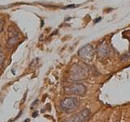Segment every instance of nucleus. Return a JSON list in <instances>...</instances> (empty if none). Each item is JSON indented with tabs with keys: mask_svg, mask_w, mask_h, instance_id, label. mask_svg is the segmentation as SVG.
Listing matches in <instances>:
<instances>
[{
	"mask_svg": "<svg viewBox=\"0 0 130 122\" xmlns=\"http://www.w3.org/2000/svg\"><path fill=\"white\" fill-rule=\"evenodd\" d=\"M89 69L85 64H75L69 72V79L73 81H81L87 78L89 76Z\"/></svg>",
	"mask_w": 130,
	"mask_h": 122,
	"instance_id": "nucleus-1",
	"label": "nucleus"
},
{
	"mask_svg": "<svg viewBox=\"0 0 130 122\" xmlns=\"http://www.w3.org/2000/svg\"><path fill=\"white\" fill-rule=\"evenodd\" d=\"M4 25H5V20L4 19H0V33L3 31Z\"/></svg>",
	"mask_w": 130,
	"mask_h": 122,
	"instance_id": "nucleus-9",
	"label": "nucleus"
},
{
	"mask_svg": "<svg viewBox=\"0 0 130 122\" xmlns=\"http://www.w3.org/2000/svg\"><path fill=\"white\" fill-rule=\"evenodd\" d=\"M95 55V51L90 44H86L78 51V55L81 59L86 61H90L93 59Z\"/></svg>",
	"mask_w": 130,
	"mask_h": 122,
	"instance_id": "nucleus-5",
	"label": "nucleus"
},
{
	"mask_svg": "<svg viewBox=\"0 0 130 122\" xmlns=\"http://www.w3.org/2000/svg\"><path fill=\"white\" fill-rule=\"evenodd\" d=\"M64 91L67 95L83 96L86 94L87 89L85 85L81 83H72L65 88Z\"/></svg>",
	"mask_w": 130,
	"mask_h": 122,
	"instance_id": "nucleus-3",
	"label": "nucleus"
},
{
	"mask_svg": "<svg viewBox=\"0 0 130 122\" xmlns=\"http://www.w3.org/2000/svg\"><path fill=\"white\" fill-rule=\"evenodd\" d=\"M66 122H74V121H73V120H72L71 119V120H67Z\"/></svg>",
	"mask_w": 130,
	"mask_h": 122,
	"instance_id": "nucleus-14",
	"label": "nucleus"
},
{
	"mask_svg": "<svg viewBox=\"0 0 130 122\" xmlns=\"http://www.w3.org/2000/svg\"><path fill=\"white\" fill-rule=\"evenodd\" d=\"M89 117H90V111L88 108H85L73 116L72 120L74 122H85L89 119Z\"/></svg>",
	"mask_w": 130,
	"mask_h": 122,
	"instance_id": "nucleus-7",
	"label": "nucleus"
},
{
	"mask_svg": "<svg viewBox=\"0 0 130 122\" xmlns=\"http://www.w3.org/2000/svg\"><path fill=\"white\" fill-rule=\"evenodd\" d=\"M26 94H27V92L24 94V99H23V100L21 101V103H24V100H25V99H26Z\"/></svg>",
	"mask_w": 130,
	"mask_h": 122,
	"instance_id": "nucleus-12",
	"label": "nucleus"
},
{
	"mask_svg": "<svg viewBox=\"0 0 130 122\" xmlns=\"http://www.w3.org/2000/svg\"><path fill=\"white\" fill-rule=\"evenodd\" d=\"M38 112L36 111L35 112L32 113V117H37V116H38Z\"/></svg>",
	"mask_w": 130,
	"mask_h": 122,
	"instance_id": "nucleus-11",
	"label": "nucleus"
},
{
	"mask_svg": "<svg viewBox=\"0 0 130 122\" xmlns=\"http://www.w3.org/2000/svg\"><path fill=\"white\" fill-rule=\"evenodd\" d=\"M101 19H102L101 17H99V18H98L97 20H94V23H97V22H99V20H100Z\"/></svg>",
	"mask_w": 130,
	"mask_h": 122,
	"instance_id": "nucleus-13",
	"label": "nucleus"
},
{
	"mask_svg": "<svg viewBox=\"0 0 130 122\" xmlns=\"http://www.w3.org/2000/svg\"><path fill=\"white\" fill-rule=\"evenodd\" d=\"M97 56L99 59H104L107 58L110 53L108 44L106 41H103V42H101L96 49Z\"/></svg>",
	"mask_w": 130,
	"mask_h": 122,
	"instance_id": "nucleus-6",
	"label": "nucleus"
},
{
	"mask_svg": "<svg viewBox=\"0 0 130 122\" xmlns=\"http://www.w3.org/2000/svg\"><path fill=\"white\" fill-rule=\"evenodd\" d=\"M38 99H37V100H36V101L34 102V103L32 104V106H31V108H34V107H36V106H37V104H38Z\"/></svg>",
	"mask_w": 130,
	"mask_h": 122,
	"instance_id": "nucleus-10",
	"label": "nucleus"
},
{
	"mask_svg": "<svg viewBox=\"0 0 130 122\" xmlns=\"http://www.w3.org/2000/svg\"><path fill=\"white\" fill-rule=\"evenodd\" d=\"M19 41V32L14 26H9L7 29V46L9 49L13 48Z\"/></svg>",
	"mask_w": 130,
	"mask_h": 122,
	"instance_id": "nucleus-4",
	"label": "nucleus"
},
{
	"mask_svg": "<svg viewBox=\"0 0 130 122\" xmlns=\"http://www.w3.org/2000/svg\"><path fill=\"white\" fill-rule=\"evenodd\" d=\"M80 106V100L76 97H67L60 103V108L63 112L70 113L74 112Z\"/></svg>",
	"mask_w": 130,
	"mask_h": 122,
	"instance_id": "nucleus-2",
	"label": "nucleus"
},
{
	"mask_svg": "<svg viewBox=\"0 0 130 122\" xmlns=\"http://www.w3.org/2000/svg\"><path fill=\"white\" fill-rule=\"evenodd\" d=\"M5 59H6V55L4 54V52L0 50V69H1L3 67V64L4 62H5Z\"/></svg>",
	"mask_w": 130,
	"mask_h": 122,
	"instance_id": "nucleus-8",
	"label": "nucleus"
}]
</instances>
